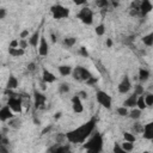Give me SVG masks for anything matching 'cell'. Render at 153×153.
I'll list each match as a JSON object with an SVG mask.
<instances>
[{
	"instance_id": "cell-1",
	"label": "cell",
	"mask_w": 153,
	"mask_h": 153,
	"mask_svg": "<svg viewBox=\"0 0 153 153\" xmlns=\"http://www.w3.org/2000/svg\"><path fill=\"white\" fill-rule=\"evenodd\" d=\"M94 128H96V118H91L88 122L66 133L65 135L66 139L72 143H84L85 140L93 133Z\"/></svg>"
},
{
	"instance_id": "cell-2",
	"label": "cell",
	"mask_w": 153,
	"mask_h": 153,
	"mask_svg": "<svg viewBox=\"0 0 153 153\" xmlns=\"http://www.w3.org/2000/svg\"><path fill=\"white\" fill-rule=\"evenodd\" d=\"M84 148L88 152H92V153L100 152L102 148H103V137H102V135L99 133H94L88 139V141H86V143L84 145Z\"/></svg>"
},
{
	"instance_id": "cell-3",
	"label": "cell",
	"mask_w": 153,
	"mask_h": 153,
	"mask_svg": "<svg viewBox=\"0 0 153 153\" xmlns=\"http://www.w3.org/2000/svg\"><path fill=\"white\" fill-rule=\"evenodd\" d=\"M50 11L54 19H63L69 16V10L62 5H54L50 7Z\"/></svg>"
},
{
	"instance_id": "cell-4",
	"label": "cell",
	"mask_w": 153,
	"mask_h": 153,
	"mask_svg": "<svg viewBox=\"0 0 153 153\" xmlns=\"http://www.w3.org/2000/svg\"><path fill=\"white\" fill-rule=\"evenodd\" d=\"M78 18L86 25H91L93 23V12L88 7H84L78 13Z\"/></svg>"
},
{
	"instance_id": "cell-5",
	"label": "cell",
	"mask_w": 153,
	"mask_h": 153,
	"mask_svg": "<svg viewBox=\"0 0 153 153\" xmlns=\"http://www.w3.org/2000/svg\"><path fill=\"white\" fill-rule=\"evenodd\" d=\"M72 74H73V78L74 79H76V80H84V81H86L90 76H92V73L88 71V69H86V68H84V67H75L74 69H72Z\"/></svg>"
},
{
	"instance_id": "cell-6",
	"label": "cell",
	"mask_w": 153,
	"mask_h": 153,
	"mask_svg": "<svg viewBox=\"0 0 153 153\" xmlns=\"http://www.w3.org/2000/svg\"><path fill=\"white\" fill-rule=\"evenodd\" d=\"M96 98H97V102L102 106H104L106 109H110L111 108V97L106 92H104V91H97Z\"/></svg>"
},
{
	"instance_id": "cell-7",
	"label": "cell",
	"mask_w": 153,
	"mask_h": 153,
	"mask_svg": "<svg viewBox=\"0 0 153 153\" xmlns=\"http://www.w3.org/2000/svg\"><path fill=\"white\" fill-rule=\"evenodd\" d=\"M7 105L14 112H22V110H23V100L20 97H13V96L10 97L7 100Z\"/></svg>"
},
{
	"instance_id": "cell-8",
	"label": "cell",
	"mask_w": 153,
	"mask_h": 153,
	"mask_svg": "<svg viewBox=\"0 0 153 153\" xmlns=\"http://www.w3.org/2000/svg\"><path fill=\"white\" fill-rule=\"evenodd\" d=\"M33 98H35V102H33V105H35V109H42L44 105H45V100H47V97L38 92V91H35L33 92Z\"/></svg>"
},
{
	"instance_id": "cell-9",
	"label": "cell",
	"mask_w": 153,
	"mask_h": 153,
	"mask_svg": "<svg viewBox=\"0 0 153 153\" xmlns=\"http://www.w3.org/2000/svg\"><path fill=\"white\" fill-rule=\"evenodd\" d=\"M38 54L41 56H47L48 53H49V45H48V42L45 39L44 36H41L39 37V42H38Z\"/></svg>"
},
{
	"instance_id": "cell-10",
	"label": "cell",
	"mask_w": 153,
	"mask_h": 153,
	"mask_svg": "<svg viewBox=\"0 0 153 153\" xmlns=\"http://www.w3.org/2000/svg\"><path fill=\"white\" fill-rule=\"evenodd\" d=\"M139 11H140V16H146L152 11V4L151 0H140V5H139Z\"/></svg>"
},
{
	"instance_id": "cell-11",
	"label": "cell",
	"mask_w": 153,
	"mask_h": 153,
	"mask_svg": "<svg viewBox=\"0 0 153 153\" xmlns=\"http://www.w3.org/2000/svg\"><path fill=\"white\" fill-rule=\"evenodd\" d=\"M11 118H13V111L11 110V108L8 105H5L0 109V121L6 122L10 121Z\"/></svg>"
},
{
	"instance_id": "cell-12",
	"label": "cell",
	"mask_w": 153,
	"mask_h": 153,
	"mask_svg": "<svg viewBox=\"0 0 153 153\" xmlns=\"http://www.w3.org/2000/svg\"><path fill=\"white\" fill-rule=\"evenodd\" d=\"M131 88V82L128 75H124V78L122 79V81L118 85V92L120 93H127L129 90Z\"/></svg>"
},
{
	"instance_id": "cell-13",
	"label": "cell",
	"mask_w": 153,
	"mask_h": 153,
	"mask_svg": "<svg viewBox=\"0 0 153 153\" xmlns=\"http://www.w3.org/2000/svg\"><path fill=\"white\" fill-rule=\"evenodd\" d=\"M72 108H73L74 112H76V114H80V112H82V110H84L81 99H80V97H79L78 94L73 96V98H72Z\"/></svg>"
},
{
	"instance_id": "cell-14",
	"label": "cell",
	"mask_w": 153,
	"mask_h": 153,
	"mask_svg": "<svg viewBox=\"0 0 153 153\" xmlns=\"http://www.w3.org/2000/svg\"><path fill=\"white\" fill-rule=\"evenodd\" d=\"M42 79H43V81H44L45 84H51V82H54V81L56 80V76H55L50 71H48L47 68H43Z\"/></svg>"
},
{
	"instance_id": "cell-15",
	"label": "cell",
	"mask_w": 153,
	"mask_h": 153,
	"mask_svg": "<svg viewBox=\"0 0 153 153\" xmlns=\"http://www.w3.org/2000/svg\"><path fill=\"white\" fill-rule=\"evenodd\" d=\"M142 133H143V137L147 139V140H152L153 139V123L149 122L147 124L143 126V129H142Z\"/></svg>"
},
{
	"instance_id": "cell-16",
	"label": "cell",
	"mask_w": 153,
	"mask_h": 153,
	"mask_svg": "<svg viewBox=\"0 0 153 153\" xmlns=\"http://www.w3.org/2000/svg\"><path fill=\"white\" fill-rule=\"evenodd\" d=\"M39 37H41V31L39 30H36L29 38V44L32 45V47H37L38 45V42H39Z\"/></svg>"
},
{
	"instance_id": "cell-17",
	"label": "cell",
	"mask_w": 153,
	"mask_h": 153,
	"mask_svg": "<svg viewBox=\"0 0 153 153\" xmlns=\"http://www.w3.org/2000/svg\"><path fill=\"white\" fill-rule=\"evenodd\" d=\"M136 99H137V96L135 93H133L131 96H129L124 102H123V106L126 108H133L136 105Z\"/></svg>"
},
{
	"instance_id": "cell-18",
	"label": "cell",
	"mask_w": 153,
	"mask_h": 153,
	"mask_svg": "<svg viewBox=\"0 0 153 153\" xmlns=\"http://www.w3.org/2000/svg\"><path fill=\"white\" fill-rule=\"evenodd\" d=\"M148 78H149V71L146 68H140L139 69V80L141 82H145L148 80Z\"/></svg>"
},
{
	"instance_id": "cell-19",
	"label": "cell",
	"mask_w": 153,
	"mask_h": 153,
	"mask_svg": "<svg viewBox=\"0 0 153 153\" xmlns=\"http://www.w3.org/2000/svg\"><path fill=\"white\" fill-rule=\"evenodd\" d=\"M49 151H50V152H54V153H65V152H68V151H69V146H67V145L60 146V143H59V145H56V146L49 148Z\"/></svg>"
},
{
	"instance_id": "cell-20",
	"label": "cell",
	"mask_w": 153,
	"mask_h": 153,
	"mask_svg": "<svg viewBox=\"0 0 153 153\" xmlns=\"http://www.w3.org/2000/svg\"><path fill=\"white\" fill-rule=\"evenodd\" d=\"M17 86H18V80H17V78L13 76V75H10V78H8V80H7V84H6L7 90H14Z\"/></svg>"
},
{
	"instance_id": "cell-21",
	"label": "cell",
	"mask_w": 153,
	"mask_h": 153,
	"mask_svg": "<svg viewBox=\"0 0 153 153\" xmlns=\"http://www.w3.org/2000/svg\"><path fill=\"white\" fill-rule=\"evenodd\" d=\"M8 53H10V55H12L14 57H19V56L24 55L25 50L19 48V47H17V48H8Z\"/></svg>"
},
{
	"instance_id": "cell-22",
	"label": "cell",
	"mask_w": 153,
	"mask_h": 153,
	"mask_svg": "<svg viewBox=\"0 0 153 153\" xmlns=\"http://www.w3.org/2000/svg\"><path fill=\"white\" fill-rule=\"evenodd\" d=\"M59 72L61 75L67 76V75L72 74V67L68 65H61V66H59Z\"/></svg>"
},
{
	"instance_id": "cell-23",
	"label": "cell",
	"mask_w": 153,
	"mask_h": 153,
	"mask_svg": "<svg viewBox=\"0 0 153 153\" xmlns=\"http://www.w3.org/2000/svg\"><path fill=\"white\" fill-rule=\"evenodd\" d=\"M136 106H137V109H140V110H145V109L147 108V105H146V103H145V99H143V94L137 96Z\"/></svg>"
},
{
	"instance_id": "cell-24",
	"label": "cell",
	"mask_w": 153,
	"mask_h": 153,
	"mask_svg": "<svg viewBox=\"0 0 153 153\" xmlns=\"http://www.w3.org/2000/svg\"><path fill=\"white\" fill-rule=\"evenodd\" d=\"M142 41H143V43H145L147 47H152V45H153V33H148V35L143 36Z\"/></svg>"
},
{
	"instance_id": "cell-25",
	"label": "cell",
	"mask_w": 153,
	"mask_h": 153,
	"mask_svg": "<svg viewBox=\"0 0 153 153\" xmlns=\"http://www.w3.org/2000/svg\"><path fill=\"white\" fill-rule=\"evenodd\" d=\"M123 139H124V141H129V142H135V140H136L135 134L129 133V131H124L123 133Z\"/></svg>"
},
{
	"instance_id": "cell-26",
	"label": "cell",
	"mask_w": 153,
	"mask_h": 153,
	"mask_svg": "<svg viewBox=\"0 0 153 153\" xmlns=\"http://www.w3.org/2000/svg\"><path fill=\"white\" fill-rule=\"evenodd\" d=\"M123 148L124 152H131L134 149V142H129V141H124L121 146Z\"/></svg>"
},
{
	"instance_id": "cell-27",
	"label": "cell",
	"mask_w": 153,
	"mask_h": 153,
	"mask_svg": "<svg viewBox=\"0 0 153 153\" xmlns=\"http://www.w3.org/2000/svg\"><path fill=\"white\" fill-rule=\"evenodd\" d=\"M75 43H76V38H74V37H67V38L63 39V44L66 47H68V48L73 47Z\"/></svg>"
},
{
	"instance_id": "cell-28",
	"label": "cell",
	"mask_w": 153,
	"mask_h": 153,
	"mask_svg": "<svg viewBox=\"0 0 153 153\" xmlns=\"http://www.w3.org/2000/svg\"><path fill=\"white\" fill-rule=\"evenodd\" d=\"M142 129H143V126L141 123H134V126L131 127V133L140 134V133H142Z\"/></svg>"
},
{
	"instance_id": "cell-29",
	"label": "cell",
	"mask_w": 153,
	"mask_h": 153,
	"mask_svg": "<svg viewBox=\"0 0 153 153\" xmlns=\"http://www.w3.org/2000/svg\"><path fill=\"white\" fill-rule=\"evenodd\" d=\"M20 124H22V121L20 120H18V118H11L10 120V122H8V126L10 127H12V128H19L20 127Z\"/></svg>"
},
{
	"instance_id": "cell-30",
	"label": "cell",
	"mask_w": 153,
	"mask_h": 153,
	"mask_svg": "<svg viewBox=\"0 0 153 153\" xmlns=\"http://www.w3.org/2000/svg\"><path fill=\"white\" fill-rule=\"evenodd\" d=\"M141 111H142V110H140V109H134V110H131L130 114H129L130 118H133V120H137V118H140V116H141Z\"/></svg>"
},
{
	"instance_id": "cell-31",
	"label": "cell",
	"mask_w": 153,
	"mask_h": 153,
	"mask_svg": "<svg viewBox=\"0 0 153 153\" xmlns=\"http://www.w3.org/2000/svg\"><path fill=\"white\" fill-rule=\"evenodd\" d=\"M94 31H96V33H97L98 36H103V35L105 33V26H104L103 24H99V25L96 26Z\"/></svg>"
},
{
	"instance_id": "cell-32",
	"label": "cell",
	"mask_w": 153,
	"mask_h": 153,
	"mask_svg": "<svg viewBox=\"0 0 153 153\" xmlns=\"http://www.w3.org/2000/svg\"><path fill=\"white\" fill-rule=\"evenodd\" d=\"M59 92L60 93H67V92H69V85L67 82H62L59 86Z\"/></svg>"
},
{
	"instance_id": "cell-33",
	"label": "cell",
	"mask_w": 153,
	"mask_h": 153,
	"mask_svg": "<svg viewBox=\"0 0 153 153\" xmlns=\"http://www.w3.org/2000/svg\"><path fill=\"white\" fill-rule=\"evenodd\" d=\"M143 99H145V103H146L147 106H152V105H153V94H152V93L146 94V96L143 97Z\"/></svg>"
},
{
	"instance_id": "cell-34",
	"label": "cell",
	"mask_w": 153,
	"mask_h": 153,
	"mask_svg": "<svg viewBox=\"0 0 153 153\" xmlns=\"http://www.w3.org/2000/svg\"><path fill=\"white\" fill-rule=\"evenodd\" d=\"M143 86L142 85H140V84H137L136 86H135V90H134V93L136 94V96H141V94H143Z\"/></svg>"
},
{
	"instance_id": "cell-35",
	"label": "cell",
	"mask_w": 153,
	"mask_h": 153,
	"mask_svg": "<svg viewBox=\"0 0 153 153\" xmlns=\"http://www.w3.org/2000/svg\"><path fill=\"white\" fill-rule=\"evenodd\" d=\"M108 4H109V0H96V5L100 8H106Z\"/></svg>"
},
{
	"instance_id": "cell-36",
	"label": "cell",
	"mask_w": 153,
	"mask_h": 153,
	"mask_svg": "<svg viewBox=\"0 0 153 153\" xmlns=\"http://www.w3.org/2000/svg\"><path fill=\"white\" fill-rule=\"evenodd\" d=\"M27 44H29V42H27L25 38H20V39L18 41V47L22 48V49H24V50H25V48L27 47Z\"/></svg>"
},
{
	"instance_id": "cell-37",
	"label": "cell",
	"mask_w": 153,
	"mask_h": 153,
	"mask_svg": "<svg viewBox=\"0 0 153 153\" xmlns=\"http://www.w3.org/2000/svg\"><path fill=\"white\" fill-rule=\"evenodd\" d=\"M117 114L120 116H127L128 115V110H127L126 106H120V108H117Z\"/></svg>"
},
{
	"instance_id": "cell-38",
	"label": "cell",
	"mask_w": 153,
	"mask_h": 153,
	"mask_svg": "<svg viewBox=\"0 0 153 153\" xmlns=\"http://www.w3.org/2000/svg\"><path fill=\"white\" fill-rule=\"evenodd\" d=\"M97 81H98V78H96V76H90L87 80H86V84L87 85H90V86H92V85H96L97 84Z\"/></svg>"
},
{
	"instance_id": "cell-39",
	"label": "cell",
	"mask_w": 153,
	"mask_h": 153,
	"mask_svg": "<svg viewBox=\"0 0 153 153\" xmlns=\"http://www.w3.org/2000/svg\"><path fill=\"white\" fill-rule=\"evenodd\" d=\"M66 139V135L65 134H57V136H56V141H57V143H62V141Z\"/></svg>"
},
{
	"instance_id": "cell-40",
	"label": "cell",
	"mask_w": 153,
	"mask_h": 153,
	"mask_svg": "<svg viewBox=\"0 0 153 153\" xmlns=\"http://www.w3.org/2000/svg\"><path fill=\"white\" fill-rule=\"evenodd\" d=\"M80 54H81L82 56H85V57H87V56H88V51L86 50V48H85V47H81V48H80Z\"/></svg>"
},
{
	"instance_id": "cell-41",
	"label": "cell",
	"mask_w": 153,
	"mask_h": 153,
	"mask_svg": "<svg viewBox=\"0 0 153 153\" xmlns=\"http://www.w3.org/2000/svg\"><path fill=\"white\" fill-rule=\"evenodd\" d=\"M76 94L80 97V99H86V98H87V93H86L85 91H80V92H78Z\"/></svg>"
},
{
	"instance_id": "cell-42",
	"label": "cell",
	"mask_w": 153,
	"mask_h": 153,
	"mask_svg": "<svg viewBox=\"0 0 153 153\" xmlns=\"http://www.w3.org/2000/svg\"><path fill=\"white\" fill-rule=\"evenodd\" d=\"M35 69H36V65H35L33 62H31V63L27 65V71H29V72H33Z\"/></svg>"
},
{
	"instance_id": "cell-43",
	"label": "cell",
	"mask_w": 153,
	"mask_h": 153,
	"mask_svg": "<svg viewBox=\"0 0 153 153\" xmlns=\"http://www.w3.org/2000/svg\"><path fill=\"white\" fill-rule=\"evenodd\" d=\"M29 36V30H23L22 32H20V38H26Z\"/></svg>"
},
{
	"instance_id": "cell-44",
	"label": "cell",
	"mask_w": 153,
	"mask_h": 153,
	"mask_svg": "<svg viewBox=\"0 0 153 153\" xmlns=\"http://www.w3.org/2000/svg\"><path fill=\"white\" fill-rule=\"evenodd\" d=\"M114 152H118V153H123L124 151H123V148H122L121 146H118V145H115V147H114Z\"/></svg>"
},
{
	"instance_id": "cell-45",
	"label": "cell",
	"mask_w": 153,
	"mask_h": 153,
	"mask_svg": "<svg viewBox=\"0 0 153 153\" xmlns=\"http://www.w3.org/2000/svg\"><path fill=\"white\" fill-rule=\"evenodd\" d=\"M18 47V41L17 39H13L11 43H10V48H17Z\"/></svg>"
},
{
	"instance_id": "cell-46",
	"label": "cell",
	"mask_w": 153,
	"mask_h": 153,
	"mask_svg": "<svg viewBox=\"0 0 153 153\" xmlns=\"http://www.w3.org/2000/svg\"><path fill=\"white\" fill-rule=\"evenodd\" d=\"M6 17V10L5 8H0V19H4Z\"/></svg>"
},
{
	"instance_id": "cell-47",
	"label": "cell",
	"mask_w": 153,
	"mask_h": 153,
	"mask_svg": "<svg viewBox=\"0 0 153 153\" xmlns=\"http://www.w3.org/2000/svg\"><path fill=\"white\" fill-rule=\"evenodd\" d=\"M51 128H53V126H51V124H50V126H48V127H45V128L42 130V134H45L47 131H50V130H51Z\"/></svg>"
},
{
	"instance_id": "cell-48",
	"label": "cell",
	"mask_w": 153,
	"mask_h": 153,
	"mask_svg": "<svg viewBox=\"0 0 153 153\" xmlns=\"http://www.w3.org/2000/svg\"><path fill=\"white\" fill-rule=\"evenodd\" d=\"M73 2L75 5H84L86 2V0H73Z\"/></svg>"
},
{
	"instance_id": "cell-49",
	"label": "cell",
	"mask_w": 153,
	"mask_h": 153,
	"mask_svg": "<svg viewBox=\"0 0 153 153\" xmlns=\"http://www.w3.org/2000/svg\"><path fill=\"white\" fill-rule=\"evenodd\" d=\"M0 152H2V153H7V148L5 147V145H0Z\"/></svg>"
},
{
	"instance_id": "cell-50",
	"label": "cell",
	"mask_w": 153,
	"mask_h": 153,
	"mask_svg": "<svg viewBox=\"0 0 153 153\" xmlns=\"http://www.w3.org/2000/svg\"><path fill=\"white\" fill-rule=\"evenodd\" d=\"M50 38H51V42H53V43L56 42V36H55L54 33H50Z\"/></svg>"
},
{
	"instance_id": "cell-51",
	"label": "cell",
	"mask_w": 153,
	"mask_h": 153,
	"mask_svg": "<svg viewBox=\"0 0 153 153\" xmlns=\"http://www.w3.org/2000/svg\"><path fill=\"white\" fill-rule=\"evenodd\" d=\"M106 45H108L109 48H110V47L112 45V41H111L110 38H108V39H106Z\"/></svg>"
},
{
	"instance_id": "cell-52",
	"label": "cell",
	"mask_w": 153,
	"mask_h": 153,
	"mask_svg": "<svg viewBox=\"0 0 153 153\" xmlns=\"http://www.w3.org/2000/svg\"><path fill=\"white\" fill-rule=\"evenodd\" d=\"M60 117H61V112H56V114L54 115V118H55V120H57V118H60Z\"/></svg>"
},
{
	"instance_id": "cell-53",
	"label": "cell",
	"mask_w": 153,
	"mask_h": 153,
	"mask_svg": "<svg viewBox=\"0 0 153 153\" xmlns=\"http://www.w3.org/2000/svg\"><path fill=\"white\" fill-rule=\"evenodd\" d=\"M1 141H2V134H1V131H0V145H2Z\"/></svg>"
}]
</instances>
